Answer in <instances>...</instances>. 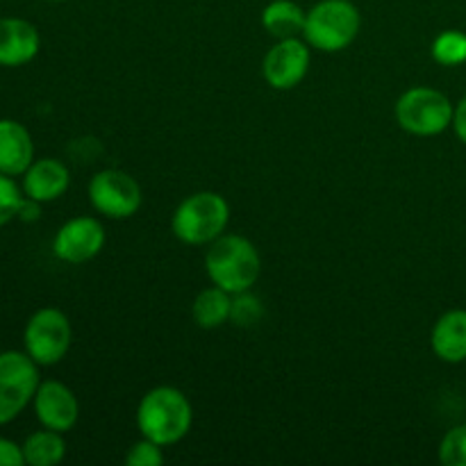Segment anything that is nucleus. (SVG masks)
<instances>
[{
	"label": "nucleus",
	"mask_w": 466,
	"mask_h": 466,
	"mask_svg": "<svg viewBox=\"0 0 466 466\" xmlns=\"http://www.w3.org/2000/svg\"><path fill=\"white\" fill-rule=\"evenodd\" d=\"M137 431L159 446H173L185 440L194 423V408L185 391L162 385L146 391L137 405Z\"/></svg>",
	"instance_id": "obj_1"
},
{
	"label": "nucleus",
	"mask_w": 466,
	"mask_h": 466,
	"mask_svg": "<svg viewBox=\"0 0 466 466\" xmlns=\"http://www.w3.org/2000/svg\"><path fill=\"white\" fill-rule=\"evenodd\" d=\"M205 271L212 285L235 296L253 289L262 271V258L250 239L223 232L205 253Z\"/></svg>",
	"instance_id": "obj_2"
},
{
	"label": "nucleus",
	"mask_w": 466,
	"mask_h": 466,
	"mask_svg": "<svg viewBox=\"0 0 466 466\" xmlns=\"http://www.w3.org/2000/svg\"><path fill=\"white\" fill-rule=\"evenodd\" d=\"M230 205L217 191H198L182 200L171 218L176 239L187 246H209L226 232Z\"/></svg>",
	"instance_id": "obj_3"
},
{
	"label": "nucleus",
	"mask_w": 466,
	"mask_h": 466,
	"mask_svg": "<svg viewBox=\"0 0 466 466\" xmlns=\"http://www.w3.org/2000/svg\"><path fill=\"white\" fill-rule=\"evenodd\" d=\"M362 14L350 0H319L308 12L303 39L319 53H341L360 35Z\"/></svg>",
	"instance_id": "obj_4"
},
{
	"label": "nucleus",
	"mask_w": 466,
	"mask_h": 466,
	"mask_svg": "<svg viewBox=\"0 0 466 466\" xmlns=\"http://www.w3.org/2000/svg\"><path fill=\"white\" fill-rule=\"evenodd\" d=\"M396 123L414 137H437L453 126L455 107L449 96L432 86H414L396 100Z\"/></svg>",
	"instance_id": "obj_5"
},
{
	"label": "nucleus",
	"mask_w": 466,
	"mask_h": 466,
	"mask_svg": "<svg viewBox=\"0 0 466 466\" xmlns=\"http://www.w3.org/2000/svg\"><path fill=\"white\" fill-rule=\"evenodd\" d=\"M39 385V364L25 350L0 353V426L12 423L32 403Z\"/></svg>",
	"instance_id": "obj_6"
},
{
	"label": "nucleus",
	"mask_w": 466,
	"mask_h": 466,
	"mask_svg": "<svg viewBox=\"0 0 466 466\" xmlns=\"http://www.w3.org/2000/svg\"><path fill=\"white\" fill-rule=\"evenodd\" d=\"M73 328L66 314L57 308H41L27 319L23 330L25 353L39 367H55L71 350Z\"/></svg>",
	"instance_id": "obj_7"
},
{
	"label": "nucleus",
	"mask_w": 466,
	"mask_h": 466,
	"mask_svg": "<svg viewBox=\"0 0 466 466\" xmlns=\"http://www.w3.org/2000/svg\"><path fill=\"white\" fill-rule=\"evenodd\" d=\"M89 203L103 217L121 221L139 212L144 203V191L130 173L121 168H105L91 177Z\"/></svg>",
	"instance_id": "obj_8"
},
{
	"label": "nucleus",
	"mask_w": 466,
	"mask_h": 466,
	"mask_svg": "<svg viewBox=\"0 0 466 466\" xmlns=\"http://www.w3.org/2000/svg\"><path fill=\"white\" fill-rule=\"evenodd\" d=\"M312 62L309 44L299 36L278 39V44L264 55L262 76L276 91H289L305 80Z\"/></svg>",
	"instance_id": "obj_9"
},
{
	"label": "nucleus",
	"mask_w": 466,
	"mask_h": 466,
	"mask_svg": "<svg viewBox=\"0 0 466 466\" xmlns=\"http://www.w3.org/2000/svg\"><path fill=\"white\" fill-rule=\"evenodd\" d=\"M105 228L94 217H76L62 223L53 239V255L66 264L91 262L103 250Z\"/></svg>",
	"instance_id": "obj_10"
},
{
	"label": "nucleus",
	"mask_w": 466,
	"mask_h": 466,
	"mask_svg": "<svg viewBox=\"0 0 466 466\" xmlns=\"http://www.w3.org/2000/svg\"><path fill=\"white\" fill-rule=\"evenodd\" d=\"M35 414L44 428L57 432H68L76 428L80 419V403L71 387H66L59 380H44L36 390L35 399Z\"/></svg>",
	"instance_id": "obj_11"
},
{
	"label": "nucleus",
	"mask_w": 466,
	"mask_h": 466,
	"mask_svg": "<svg viewBox=\"0 0 466 466\" xmlns=\"http://www.w3.org/2000/svg\"><path fill=\"white\" fill-rule=\"evenodd\" d=\"M39 30L25 18H0V66H25L39 55Z\"/></svg>",
	"instance_id": "obj_12"
},
{
	"label": "nucleus",
	"mask_w": 466,
	"mask_h": 466,
	"mask_svg": "<svg viewBox=\"0 0 466 466\" xmlns=\"http://www.w3.org/2000/svg\"><path fill=\"white\" fill-rule=\"evenodd\" d=\"M23 194L36 203H53L71 187V171L62 159L41 157L23 173Z\"/></svg>",
	"instance_id": "obj_13"
},
{
	"label": "nucleus",
	"mask_w": 466,
	"mask_h": 466,
	"mask_svg": "<svg viewBox=\"0 0 466 466\" xmlns=\"http://www.w3.org/2000/svg\"><path fill=\"white\" fill-rule=\"evenodd\" d=\"M35 162V141L30 130L14 118H0V173L23 176Z\"/></svg>",
	"instance_id": "obj_14"
},
{
	"label": "nucleus",
	"mask_w": 466,
	"mask_h": 466,
	"mask_svg": "<svg viewBox=\"0 0 466 466\" xmlns=\"http://www.w3.org/2000/svg\"><path fill=\"white\" fill-rule=\"evenodd\" d=\"M431 346L446 364L466 362V309H449L432 326Z\"/></svg>",
	"instance_id": "obj_15"
},
{
	"label": "nucleus",
	"mask_w": 466,
	"mask_h": 466,
	"mask_svg": "<svg viewBox=\"0 0 466 466\" xmlns=\"http://www.w3.org/2000/svg\"><path fill=\"white\" fill-rule=\"evenodd\" d=\"M308 12L294 0H271L262 12V27L276 39L303 36Z\"/></svg>",
	"instance_id": "obj_16"
},
{
	"label": "nucleus",
	"mask_w": 466,
	"mask_h": 466,
	"mask_svg": "<svg viewBox=\"0 0 466 466\" xmlns=\"http://www.w3.org/2000/svg\"><path fill=\"white\" fill-rule=\"evenodd\" d=\"M232 314V294H228L221 287L212 285L208 289L200 291L196 296L194 305H191V317L194 323L203 330H214L221 328L223 323L230 321Z\"/></svg>",
	"instance_id": "obj_17"
},
{
	"label": "nucleus",
	"mask_w": 466,
	"mask_h": 466,
	"mask_svg": "<svg viewBox=\"0 0 466 466\" xmlns=\"http://www.w3.org/2000/svg\"><path fill=\"white\" fill-rule=\"evenodd\" d=\"M23 458L25 464L30 466H55L64 460L66 455V441H64V432L50 431H36L25 437L23 441Z\"/></svg>",
	"instance_id": "obj_18"
},
{
	"label": "nucleus",
	"mask_w": 466,
	"mask_h": 466,
	"mask_svg": "<svg viewBox=\"0 0 466 466\" xmlns=\"http://www.w3.org/2000/svg\"><path fill=\"white\" fill-rule=\"evenodd\" d=\"M432 59L441 66H460L466 64V32L444 30L432 41Z\"/></svg>",
	"instance_id": "obj_19"
},
{
	"label": "nucleus",
	"mask_w": 466,
	"mask_h": 466,
	"mask_svg": "<svg viewBox=\"0 0 466 466\" xmlns=\"http://www.w3.org/2000/svg\"><path fill=\"white\" fill-rule=\"evenodd\" d=\"M264 317V305L258 296H253L250 291H241V294L232 296V314L230 321L237 323L241 328H250L255 323L262 321Z\"/></svg>",
	"instance_id": "obj_20"
},
{
	"label": "nucleus",
	"mask_w": 466,
	"mask_h": 466,
	"mask_svg": "<svg viewBox=\"0 0 466 466\" xmlns=\"http://www.w3.org/2000/svg\"><path fill=\"white\" fill-rule=\"evenodd\" d=\"M23 198H25L23 187H18L12 176L0 173V228L7 226L14 218H18V209H21Z\"/></svg>",
	"instance_id": "obj_21"
},
{
	"label": "nucleus",
	"mask_w": 466,
	"mask_h": 466,
	"mask_svg": "<svg viewBox=\"0 0 466 466\" xmlns=\"http://www.w3.org/2000/svg\"><path fill=\"white\" fill-rule=\"evenodd\" d=\"M440 462L444 466H466V423L446 432L440 444Z\"/></svg>",
	"instance_id": "obj_22"
},
{
	"label": "nucleus",
	"mask_w": 466,
	"mask_h": 466,
	"mask_svg": "<svg viewBox=\"0 0 466 466\" xmlns=\"http://www.w3.org/2000/svg\"><path fill=\"white\" fill-rule=\"evenodd\" d=\"M164 446L155 444V441L141 437L132 449L127 451L126 464L127 466H159L164 462Z\"/></svg>",
	"instance_id": "obj_23"
},
{
	"label": "nucleus",
	"mask_w": 466,
	"mask_h": 466,
	"mask_svg": "<svg viewBox=\"0 0 466 466\" xmlns=\"http://www.w3.org/2000/svg\"><path fill=\"white\" fill-rule=\"evenodd\" d=\"M23 464H25V458H23V446H18L16 441L0 437V466H23Z\"/></svg>",
	"instance_id": "obj_24"
},
{
	"label": "nucleus",
	"mask_w": 466,
	"mask_h": 466,
	"mask_svg": "<svg viewBox=\"0 0 466 466\" xmlns=\"http://www.w3.org/2000/svg\"><path fill=\"white\" fill-rule=\"evenodd\" d=\"M453 130L458 135V139L466 146V96L455 105V114H453Z\"/></svg>",
	"instance_id": "obj_25"
},
{
	"label": "nucleus",
	"mask_w": 466,
	"mask_h": 466,
	"mask_svg": "<svg viewBox=\"0 0 466 466\" xmlns=\"http://www.w3.org/2000/svg\"><path fill=\"white\" fill-rule=\"evenodd\" d=\"M39 217H41V203H36V200L27 198L25 196V198H23L21 209H18V218L25 223H30V221H36Z\"/></svg>",
	"instance_id": "obj_26"
},
{
	"label": "nucleus",
	"mask_w": 466,
	"mask_h": 466,
	"mask_svg": "<svg viewBox=\"0 0 466 466\" xmlns=\"http://www.w3.org/2000/svg\"><path fill=\"white\" fill-rule=\"evenodd\" d=\"M48 3H64V0H48Z\"/></svg>",
	"instance_id": "obj_27"
}]
</instances>
